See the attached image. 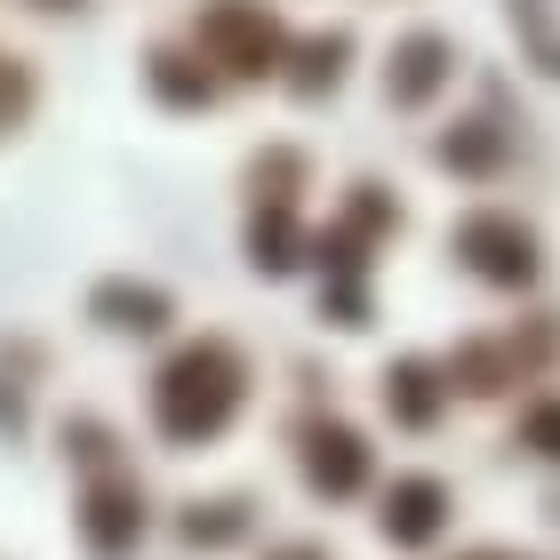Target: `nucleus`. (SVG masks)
<instances>
[{"label":"nucleus","instance_id":"1","mask_svg":"<svg viewBox=\"0 0 560 560\" xmlns=\"http://www.w3.org/2000/svg\"><path fill=\"white\" fill-rule=\"evenodd\" d=\"M233 361L224 352H185L168 376H161V424L176 432V441H200V432H217L224 417H233Z\"/></svg>","mask_w":560,"mask_h":560},{"label":"nucleus","instance_id":"2","mask_svg":"<svg viewBox=\"0 0 560 560\" xmlns=\"http://www.w3.org/2000/svg\"><path fill=\"white\" fill-rule=\"evenodd\" d=\"M441 513H448L441 480H400V489L385 497V537L393 545H424L432 528H441Z\"/></svg>","mask_w":560,"mask_h":560},{"label":"nucleus","instance_id":"3","mask_svg":"<svg viewBox=\"0 0 560 560\" xmlns=\"http://www.w3.org/2000/svg\"><path fill=\"white\" fill-rule=\"evenodd\" d=\"M137 521H144V504L129 489H96L81 504V528H89V545L96 552H120V545H137Z\"/></svg>","mask_w":560,"mask_h":560},{"label":"nucleus","instance_id":"4","mask_svg":"<svg viewBox=\"0 0 560 560\" xmlns=\"http://www.w3.org/2000/svg\"><path fill=\"white\" fill-rule=\"evenodd\" d=\"M361 472H369V456H361L352 432H313V489L352 497V489H361Z\"/></svg>","mask_w":560,"mask_h":560},{"label":"nucleus","instance_id":"5","mask_svg":"<svg viewBox=\"0 0 560 560\" xmlns=\"http://www.w3.org/2000/svg\"><path fill=\"white\" fill-rule=\"evenodd\" d=\"M393 409L409 417V424L432 417V376H424V369H400V376H393Z\"/></svg>","mask_w":560,"mask_h":560},{"label":"nucleus","instance_id":"6","mask_svg":"<svg viewBox=\"0 0 560 560\" xmlns=\"http://www.w3.org/2000/svg\"><path fill=\"white\" fill-rule=\"evenodd\" d=\"M105 313H129L120 328H161V296H129V289H113V296H105Z\"/></svg>","mask_w":560,"mask_h":560},{"label":"nucleus","instance_id":"7","mask_svg":"<svg viewBox=\"0 0 560 560\" xmlns=\"http://www.w3.org/2000/svg\"><path fill=\"white\" fill-rule=\"evenodd\" d=\"M233 528H241V521H233V504H209V521L192 513V521H185V537H192V545H224Z\"/></svg>","mask_w":560,"mask_h":560},{"label":"nucleus","instance_id":"8","mask_svg":"<svg viewBox=\"0 0 560 560\" xmlns=\"http://www.w3.org/2000/svg\"><path fill=\"white\" fill-rule=\"evenodd\" d=\"M432 57H441L432 40H417V48H409V72H400V96H424V89H432Z\"/></svg>","mask_w":560,"mask_h":560},{"label":"nucleus","instance_id":"9","mask_svg":"<svg viewBox=\"0 0 560 560\" xmlns=\"http://www.w3.org/2000/svg\"><path fill=\"white\" fill-rule=\"evenodd\" d=\"M528 441H537L545 456H560V409H537V417H528Z\"/></svg>","mask_w":560,"mask_h":560}]
</instances>
